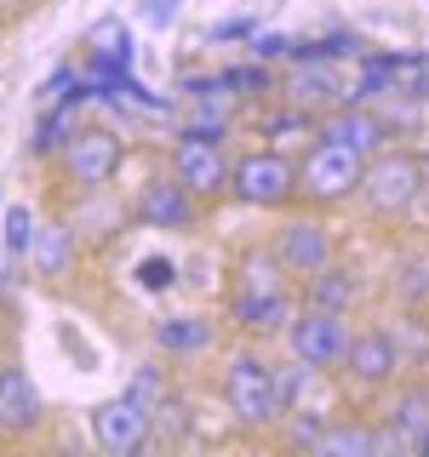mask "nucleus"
Segmentation results:
<instances>
[{"instance_id": "obj_1", "label": "nucleus", "mask_w": 429, "mask_h": 457, "mask_svg": "<svg viewBox=\"0 0 429 457\" xmlns=\"http://www.w3.org/2000/svg\"><path fill=\"white\" fill-rule=\"evenodd\" d=\"M223 400H229V411H235L240 428H269V423L286 418V411H281L275 366H269L264 354H252V349L229 354V366H223Z\"/></svg>"}, {"instance_id": "obj_2", "label": "nucleus", "mask_w": 429, "mask_h": 457, "mask_svg": "<svg viewBox=\"0 0 429 457\" xmlns=\"http://www.w3.org/2000/svg\"><path fill=\"white\" fill-rule=\"evenodd\" d=\"M361 166L366 154L343 149V143H326L315 137V149L298 161V195L315 200V206H332V200H349L355 189H361Z\"/></svg>"}, {"instance_id": "obj_3", "label": "nucleus", "mask_w": 429, "mask_h": 457, "mask_svg": "<svg viewBox=\"0 0 429 457\" xmlns=\"http://www.w3.org/2000/svg\"><path fill=\"white\" fill-rule=\"evenodd\" d=\"M418 178H424V166L412 154H378V161L361 166V189L355 195H366V206L378 218H395V212L418 206Z\"/></svg>"}, {"instance_id": "obj_4", "label": "nucleus", "mask_w": 429, "mask_h": 457, "mask_svg": "<svg viewBox=\"0 0 429 457\" xmlns=\"http://www.w3.org/2000/svg\"><path fill=\"white\" fill-rule=\"evenodd\" d=\"M229 189L247 200V206H286L298 195V166L275 149H257V154L229 166Z\"/></svg>"}, {"instance_id": "obj_5", "label": "nucleus", "mask_w": 429, "mask_h": 457, "mask_svg": "<svg viewBox=\"0 0 429 457\" xmlns=\"http://www.w3.org/2000/svg\"><path fill=\"white\" fill-rule=\"evenodd\" d=\"M286 343H292V361L304 371H326L343 361V343H349V332H343V320L332 309H304L286 320Z\"/></svg>"}, {"instance_id": "obj_6", "label": "nucleus", "mask_w": 429, "mask_h": 457, "mask_svg": "<svg viewBox=\"0 0 429 457\" xmlns=\"http://www.w3.org/2000/svg\"><path fill=\"white\" fill-rule=\"evenodd\" d=\"M57 161H63V171L80 183V189H104L126 161V143L114 132H97L92 126V132H69L63 149H57Z\"/></svg>"}, {"instance_id": "obj_7", "label": "nucleus", "mask_w": 429, "mask_h": 457, "mask_svg": "<svg viewBox=\"0 0 429 457\" xmlns=\"http://www.w3.org/2000/svg\"><path fill=\"white\" fill-rule=\"evenodd\" d=\"M92 440H97V452H109V457H132V452L149 446V411H143L132 395L104 400V406L92 411Z\"/></svg>"}, {"instance_id": "obj_8", "label": "nucleus", "mask_w": 429, "mask_h": 457, "mask_svg": "<svg viewBox=\"0 0 429 457\" xmlns=\"http://www.w3.org/2000/svg\"><path fill=\"white\" fill-rule=\"evenodd\" d=\"M172 178L189 195H223L229 189V161H223L218 143H206V137H178V149H172Z\"/></svg>"}, {"instance_id": "obj_9", "label": "nucleus", "mask_w": 429, "mask_h": 457, "mask_svg": "<svg viewBox=\"0 0 429 457\" xmlns=\"http://www.w3.org/2000/svg\"><path fill=\"white\" fill-rule=\"evenodd\" d=\"M132 218L143 228H189L195 223V195L183 189L178 178H155V183H143V189H138Z\"/></svg>"}, {"instance_id": "obj_10", "label": "nucleus", "mask_w": 429, "mask_h": 457, "mask_svg": "<svg viewBox=\"0 0 429 457\" xmlns=\"http://www.w3.org/2000/svg\"><path fill=\"white\" fill-rule=\"evenodd\" d=\"M40 389L23 366H0V435H29L40 428Z\"/></svg>"}, {"instance_id": "obj_11", "label": "nucleus", "mask_w": 429, "mask_h": 457, "mask_svg": "<svg viewBox=\"0 0 429 457\" xmlns=\"http://www.w3.org/2000/svg\"><path fill=\"white\" fill-rule=\"evenodd\" d=\"M275 257H281L286 275H309V269H321L332 257V240H326V228L315 218H292L275 240Z\"/></svg>"}, {"instance_id": "obj_12", "label": "nucleus", "mask_w": 429, "mask_h": 457, "mask_svg": "<svg viewBox=\"0 0 429 457\" xmlns=\"http://www.w3.org/2000/svg\"><path fill=\"white\" fill-rule=\"evenodd\" d=\"M229 320L240 326V332H281L286 320H292V303H286V292H264V286H240L235 297H229Z\"/></svg>"}, {"instance_id": "obj_13", "label": "nucleus", "mask_w": 429, "mask_h": 457, "mask_svg": "<svg viewBox=\"0 0 429 457\" xmlns=\"http://www.w3.org/2000/svg\"><path fill=\"white\" fill-rule=\"evenodd\" d=\"M343 361H349V371L361 383H383V378H395V366H400V343L390 332H361V337L343 343Z\"/></svg>"}, {"instance_id": "obj_14", "label": "nucleus", "mask_w": 429, "mask_h": 457, "mask_svg": "<svg viewBox=\"0 0 429 457\" xmlns=\"http://www.w3.org/2000/svg\"><path fill=\"white\" fill-rule=\"evenodd\" d=\"M315 132H321L326 143H343V149H355V154H378L383 120H378V114H366V109H355V104H343L338 114H326Z\"/></svg>"}, {"instance_id": "obj_15", "label": "nucleus", "mask_w": 429, "mask_h": 457, "mask_svg": "<svg viewBox=\"0 0 429 457\" xmlns=\"http://www.w3.org/2000/svg\"><path fill=\"white\" fill-rule=\"evenodd\" d=\"M361 297V280L349 275V269H338L332 257H326L321 269H309V309H332V314H343Z\"/></svg>"}, {"instance_id": "obj_16", "label": "nucleus", "mask_w": 429, "mask_h": 457, "mask_svg": "<svg viewBox=\"0 0 429 457\" xmlns=\"http://www.w3.org/2000/svg\"><path fill=\"white\" fill-rule=\"evenodd\" d=\"M29 257L40 263V275H46V280H63L69 263H75V228H69V223H40L35 252H29Z\"/></svg>"}, {"instance_id": "obj_17", "label": "nucleus", "mask_w": 429, "mask_h": 457, "mask_svg": "<svg viewBox=\"0 0 429 457\" xmlns=\"http://www.w3.org/2000/svg\"><path fill=\"white\" fill-rule=\"evenodd\" d=\"M309 452H321V457H372L378 452V428H366V423H326Z\"/></svg>"}, {"instance_id": "obj_18", "label": "nucleus", "mask_w": 429, "mask_h": 457, "mask_svg": "<svg viewBox=\"0 0 429 457\" xmlns=\"http://www.w3.org/2000/svg\"><path fill=\"white\" fill-rule=\"evenodd\" d=\"M155 343H161L166 354H195L212 343V320H200V314H172V320L155 326Z\"/></svg>"}, {"instance_id": "obj_19", "label": "nucleus", "mask_w": 429, "mask_h": 457, "mask_svg": "<svg viewBox=\"0 0 429 457\" xmlns=\"http://www.w3.org/2000/svg\"><path fill=\"white\" fill-rule=\"evenodd\" d=\"M80 46L92 52L97 63H126V57H132V35H126L121 12H109V18H97L92 29H86V40H80Z\"/></svg>"}, {"instance_id": "obj_20", "label": "nucleus", "mask_w": 429, "mask_h": 457, "mask_svg": "<svg viewBox=\"0 0 429 457\" xmlns=\"http://www.w3.org/2000/svg\"><path fill=\"white\" fill-rule=\"evenodd\" d=\"M429 423V389H407V395H395V406H390V428L400 440H418V428Z\"/></svg>"}, {"instance_id": "obj_21", "label": "nucleus", "mask_w": 429, "mask_h": 457, "mask_svg": "<svg viewBox=\"0 0 429 457\" xmlns=\"http://www.w3.org/2000/svg\"><path fill=\"white\" fill-rule=\"evenodd\" d=\"M0 228H6V257H29L35 252V235H40V218L29 206H6V218H0Z\"/></svg>"}, {"instance_id": "obj_22", "label": "nucleus", "mask_w": 429, "mask_h": 457, "mask_svg": "<svg viewBox=\"0 0 429 457\" xmlns=\"http://www.w3.org/2000/svg\"><path fill=\"white\" fill-rule=\"evenodd\" d=\"M69 132H75V120H69L63 109H52L46 120L35 126V137H29V154H35V161H46V154L63 149V137H69Z\"/></svg>"}, {"instance_id": "obj_23", "label": "nucleus", "mask_w": 429, "mask_h": 457, "mask_svg": "<svg viewBox=\"0 0 429 457\" xmlns=\"http://www.w3.org/2000/svg\"><path fill=\"white\" fill-rule=\"evenodd\" d=\"M126 395H132L143 411H155V406H161V400H166L172 389H166V378H161L155 366H138V371H132V383H126Z\"/></svg>"}, {"instance_id": "obj_24", "label": "nucleus", "mask_w": 429, "mask_h": 457, "mask_svg": "<svg viewBox=\"0 0 429 457\" xmlns=\"http://www.w3.org/2000/svg\"><path fill=\"white\" fill-rule=\"evenodd\" d=\"M178 280V269L166 263V257H143L138 263V286H149V292H161V286H172Z\"/></svg>"}, {"instance_id": "obj_25", "label": "nucleus", "mask_w": 429, "mask_h": 457, "mask_svg": "<svg viewBox=\"0 0 429 457\" xmlns=\"http://www.w3.org/2000/svg\"><path fill=\"white\" fill-rule=\"evenodd\" d=\"M321 428H326L321 411H315V418H292V423H286V440H292V446H315V435H321Z\"/></svg>"}, {"instance_id": "obj_26", "label": "nucleus", "mask_w": 429, "mask_h": 457, "mask_svg": "<svg viewBox=\"0 0 429 457\" xmlns=\"http://www.w3.org/2000/svg\"><path fill=\"white\" fill-rule=\"evenodd\" d=\"M400 292H407V297H424V292H429V257L407 263V280H400Z\"/></svg>"}, {"instance_id": "obj_27", "label": "nucleus", "mask_w": 429, "mask_h": 457, "mask_svg": "<svg viewBox=\"0 0 429 457\" xmlns=\"http://www.w3.org/2000/svg\"><path fill=\"white\" fill-rule=\"evenodd\" d=\"M143 18H149L155 29H166V23H178V0H143Z\"/></svg>"}, {"instance_id": "obj_28", "label": "nucleus", "mask_w": 429, "mask_h": 457, "mask_svg": "<svg viewBox=\"0 0 429 457\" xmlns=\"http://www.w3.org/2000/svg\"><path fill=\"white\" fill-rule=\"evenodd\" d=\"M264 80H269L264 69H229V75H223L218 86H257V92H264Z\"/></svg>"}, {"instance_id": "obj_29", "label": "nucleus", "mask_w": 429, "mask_h": 457, "mask_svg": "<svg viewBox=\"0 0 429 457\" xmlns=\"http://www.w3.org/2000/svg\"><path fill=\"white\" fill-rule=\"evenodd\" d=\"M412 446H418V452H424V457H429V423H424V428H418V440H412Z\"/></svg>"}, {"instance_id": "obj_30", "label": "nucleus", "mask_w": 429, "mask_h": 457, "mask_svg": "<svg viewBox=\"0 0 429 457\" xmlns=\"http://www.w3.org/2000/svg\"><path fill=\"white\" fill-rule=\"evenodd\" d=\"M418 200H424V206H429V171H424V178H418Z\"/></svg>"}]
</instances>
